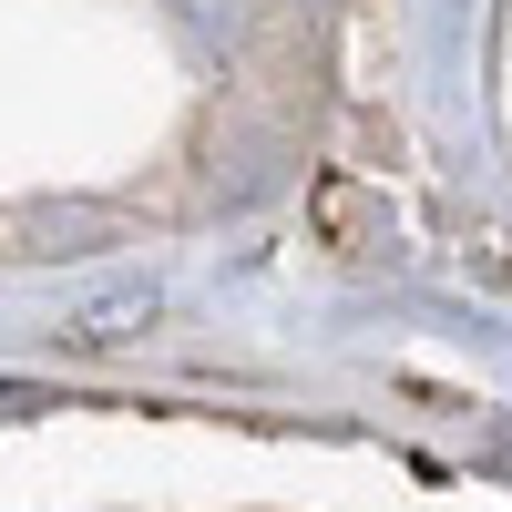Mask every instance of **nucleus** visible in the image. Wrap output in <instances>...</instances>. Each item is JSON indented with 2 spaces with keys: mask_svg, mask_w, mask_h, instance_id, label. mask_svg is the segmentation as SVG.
<instances>
[{
  "mask_svg": "<svg viewBox=\"0 0 512 512\" xmlns=\"http://www.w3.org/2000/svg\"><path fill=\"white\" fill-rule=\"evenodd\" d=\"M154 308H164V287H154V277H113L103 297H82V308H72L52 338H62L72 359H103V349H123V338H144Z\"/></svg>",
  "mask_w": 512,
  "mask_h": 512,
  "instance_id": "1",
  "label": "nucleus"
}]
</instances>
